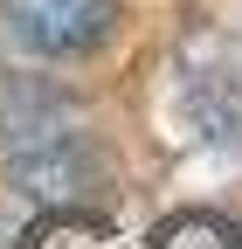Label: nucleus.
I'll return each mask as SVG.
<instances>
[{
	"label": "nucleus",
	"instance_id": "f257e3e1",
	"mask_svg": "<svg viewBox=\"0 0 242 249\" xmlns=\"http://www.w3.org/2000/svg\"><path fill=\"white\" fill-rule=\"evenodd\" d=\"M0 21L35 55H90L111 42L118 0H0Z\"/></svg>",
	"mask_w": 242,
	"mask_h": 249
},
{
	"label": "nucleus",
	"instance_id": "f03ea898",
	"mask_svg": "<svg viewBox=\"0 0 242 249\" xmlns=\"http://www.w3.org/2000/svg\"><path fill=\"white\" fill-rule=\"evenodd\" d=\"M21 249H125V235L83 208H49L42 222H28Z\"/></svg>",
	"mask_w": 242,
	"mask_h": 249
},
{
	"label": "nucleus",
	"instance_id": "7ed1b4c3",
	"mask_svg": "<svg viewBox=\"0 0 242 249\" xmlns=\"http://www.w3.org/2000/svg\"><path fill=\"white\" fill-rule=\"evenodd\" d=\"M145 249H242V229L228 214H215V208H180V214H166L153 229Z\"/></svg>",
	"mask_w": 242,
	"mask_h": 249
}]
</instances>
